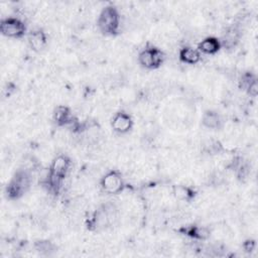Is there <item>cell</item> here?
Returning <instances> with one entry per match:
<instances>
[{"mask_svg": "<svg viewBox=\"0 0 258 258\" xmlns=\"http://www.w3.org/2000/svg\"><path fill=\"white\" fill-rule=\"evenodd\" d=\"M31 174L28 169H18L6 186V196L9 200H18L31 185Z\"/></svg>", "mask_w": 258, "mask_h": 258, "instance_id": "6da1fadb", "label": "cell"}, {"mask_svg": "<svg viewBox=\"0 0 258 258\" xmlns=\"http://www.w3.org/2000/svg\"><path fill=\"white\" fill-rule=\"evenodd\" d=\"M97 25L105 35H115L120 26V14L114 5L105 6L99 14Z\"/></svg>", "mask_w": 258, "mask_h": 258, "instance_id": "7a4b0ae2", "label": "cell"}, {"mask_svg": "<svg viewBox=\"0 0 258 258\" xmlns=\"http://www.w3.org/2000/svg\"><path fill=\"white\" fill-rule=\"evenodd\" d=\"M117 209L114 204L108 203L98 208L88 221V228L90 230H103L109 227L115 220Z\"/></svg>", "mask_w": 258, "mask_h": 258, "instance_id": "3957f363", "label": "cell"}, {"mask_svg": "<svg viewBox=\"0 0 258 258\" xmlns=\"http://www.w3.org/2000/svg\"><path fill=\"white\" fill-rule=\"evenodd\" d=\"M139 63L146 69L152 70L159 68L164 60V53L161 49L153 45H147L138 55Z\"/></svg>", "mask_w": 258, "mask_h": 258, "instance_id": "277c9868", "label": "cell"}, {"mask_svg": "<svg viewBox=\"0 0 258 258\" xmlns=\"http://www.w3.org/2000/svg\"><path fill=\"white\" fill-rule=\"evenodd\" d=\"M0 31L7 37L20 38L25 34L26 27L22 20L16 17H7L1 20Z\"/></svg>", "mask_w": 258, "mask_h": 258, "instance_id": "5b68a950", "label": "cell"}, {"mask_svg": "<svg viewBox=\"0 0 258 258\" xmlns=\"http://www.w3.org/2000/svg\"><path fill=\"white\" fill-rule=\"evenodd\" d=\"M101 186L108 194H119L124 187L122 174L118 170H110L101 178Z\"/></svg>", "mask_w": 258, "mask_h": 258, "instance_id": "8992f818", "label": "cell"}, {"mask_svg": "<svg viewBox=\"0 0 258 258\" xmlns=\"http://www.w3.org/2000/svg\"><path fill=\"white\" fill-rule=\"evenodd\" d=\"M111 125L115 132L124 134L131 130V128L133 126V120H132V117L128 113L121 111L114 115Z\"/></svg>", "mask_w": 258, "mask_h": 258, "instance_id": "52a82bcc", "label": "cell"}, {"mask_svg": "<svg viewBox=\"0 0 258 258\" xmlns=\"http://www.w3.org/2000/svg\"><path fill=\"white\" fill-rule=\"evenodd\" d=\"M241 38V32L238 26L232 25L226 28V30L223 32L222 38L220 40L221 45L224 46L227 49H232L234 48L238 43Z\"/></svg>", "mask_w": 258, "mask_h": 258, "instance_id": "ba28073f", "label": "cell"}, {"mask_svg": "<svg viewBox=\"0 0 258 258\" xmlns=\"http://www.w3.org/2000/svg\"><path fill=\"white\" fill-rule=\"evenodd\" d=\"M46 34L42 29H34L28 34V43L32 50L41 51L46 45Z\"/></svg>", "mask_w": 258, "mask_h": 258, "instance_id": "9c48e42d", "label": "cell"}, {"mask_svg": "<svg viewBox=\"0 0 258 258\" xmlns=\"http://www.w3.org/2000/svg\"><path fill=\"white\" fill-rule=\"evenodd\" d=\"M179 232H181L183 235H186L197 240H206L211 235V232L207 227L198 226V225L182 227L181 229H179Z\"/></svg>", "mask_w": 258, "mask_h": 258, "instance_id": "30bf717a", "label": "cell"}, {"mask_svg": "<svg viewBox=\"0 0 258 258\" xmlns=\"http://www.w3.org/2000/svg\"><path fill=\"white\" fill-rule=\"evenodd\" d=\"M74 119L70 108L64 105H59L53 110V120L58 126H69Z\"/></svg>", "mask_w": 258, "mask_h": 258, "instance_id": "8fae6325", "label": "cell"}, {"mask_svg": "<svg viewBox=\"0 0 258 258\" xmlns=\"http://www.w3.org/2000/svg\"><path fill=\"white\" fill-rule=\"evenodd\" d=\"M202 124L208 129L217 130V129L221 128V126L223 124V120L218 112H216L214 110H207L203 114Z\"/></svg>", "mask_w": 258, "mask_h": 258, "instance_id": "7c38bea8", "label": "cell"}, {"mask_svg": "<svg viewBox=\"0 0 258 258\" xmlns=\"http://www.w3.org/2000/svg\"><path fill=\"white\" fill-rule=\"evenodd\" d=\"M221 46L220 39L214 36H208L198 44V50L206 54H215L220 50Z\"/></svg>", "mask_w": 258, "mask_h": 258, "instance_id": "4fadbf2b", "label": "cell"}, {"mask_svg": "<svg viewBox=\"0 0 258 258\" xmlns=\"http://www.w3.org/2000/svg\"><path fill=\"white\" fill-rule=\"evenodd\" d=\"M179 59L188 64H196L201 59V52L190 46H184L179 50Z\"/></svg>", "mask_w": 258, "mask_h": 258, "instance_id": "5bb4252c", "label": "cell"}, {"mask_svg": "<svg viewBox=\"0 0 258 258\" xmlns=\"http://www.w3.org/2000/svg\"><path fill=\"white\" fill-rule=\"evenodd\" d=\"M172 192L177 200L183 202H190L196 196V191L191 187L183 184L174 185L172 188Z\"/></svg>", "mask_w": 258, "mask_h": 258, "instance_id": "9a60e30c", "label": "cell"}, {"mask_svg": "<svg viewBox=\"0 0 258 258\" xmlns=\"http://www.w3.org/2000/svg\"><path fill=\"white\" fill-rule=\"evenodd\" d=\"M34 249L41 255L50 256L55 251V246L48 240H39L34 243Z\"/></svg>", "mask_w": 258, "mask_h": 258, "instance_id": "2e32d148", "label": "cell"}, {"mask_svg": "<svg viewBox=\"0 0 258 258\" xmlns=\"http://www.w3.org/2000/svg\"><path fill=\"white\" fill-rule=\"evenodd\" d=\"M246 92L252 96V97H256L257 93H258V84H257V79L254 80L246 89Z\"/></svg>", "mask_w": 258, "mask_h": 258, "instance_id": "e0dca14e", "label": "cell"}, {"mask_svg": "<svg viewBox=\"0 0 258 258\" xmlns=\"http://www.w3.org/2000/svg\"><path fill=\"white\" fill-rule=\"evenodd\" d=\"M255 241L254 240H252V239H249V240H247V241H245L244 242V244H243V248H244V250L246 251V252H252L254 249H255Z\"/></svg>", "mask_w": 258, "mask_h": 258, "instance_id": "ac0fdd59", "label": "cell"}]
</instances>
